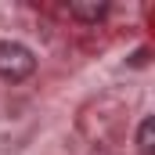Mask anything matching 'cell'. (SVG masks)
<instances>
[{
    "instance_id": "6da1fadb",
    "label": "cell",
    "mask_w": 155,
    "mask_h": 155,
    "mask_svg": "<svg viewBox=\"0 0 155 155\" xmlns=\"http://www.w3.org/2000/svg\"><path fill=\"white\" fill-rule=\"evenodd\" d=\"M33 69H36V54L25 43H18V40H4L0 43V79L22 83V79L33 76Z\"/></svg>"
},
{
    "instance_id": "7a4b0ae2",
    "label": "cell",
    "mask_w": 155,
    "mask_h": 155,
    "mask_svg": "<svg viewBox=\"0 0 155 155\" xmlns=\"http://www.w3.org/2000/svg\"><path fill=\"white\" fill-rule=\"evenodd\" d=\"M108 15V4H69V18L76 22H101Z\"/></svg>"
},
{
    "instance_id": "3957f363",
    "label": "cell",
    "mask_w": 155,
    "mask_h": 155,
    "mask_svg": "<svg viewBox=\"0 0 155 155\" xmlns=\"http://www.w3.org/2000/svg\"><path fill=\"white\" fill-rule=\"evenodd\" d=\"M137 152L155 155V119H141V126H137Z\"/></svg>"
}]
</instances>
